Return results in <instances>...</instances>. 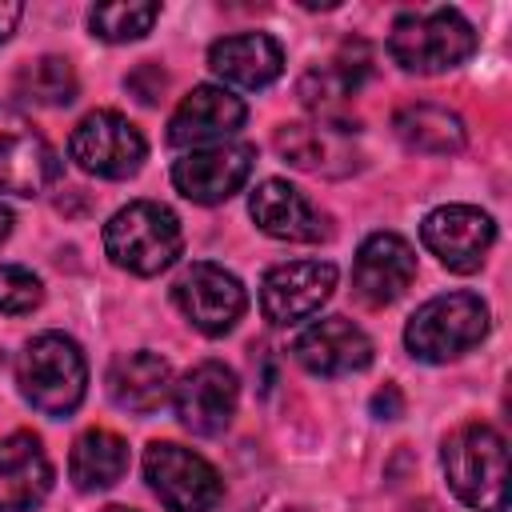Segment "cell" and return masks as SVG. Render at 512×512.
Instances as JSON below:
<instances>
[{
  "mask_svg": "<svg viewBox=\"0 0 512 512\" xmlns=\"http://www.w3.org/2000/svg\"><path fill=\"white\" fill-rule=\"evenodd\" d=\"M484 336H488V304L476 292L432 296L412 312V320L404 328L408 352L424 364L456 360L460 352L476 348Z\"/></svg>",
  "mask_w": 512,
  "mask_h": 512,
  "instance_id": "5b68a950",
  "label": "cell"
},
{
  "mask_svg": "<svg viewBox=\"0 0 512 512\" xmlns=\"http://www.w3.org/2000/svg\"><path fill=\"white\" fill-rule=\"evenodd\" d=\"M128 472V444L108 428H88L68 456V476L80 492L112 488Z\"/></svg>",
  "mask_w": 512,
  "mask_h": 512,
  "instance_id": "603a6c76",
  "label": "cell"
},
{
  "mask_svg": "<svg viewBox=\"0 0 512 512\" xmlns=\"http://www.w3.org/2000/svg\"><path fill=\"white\" fill-rule=\"evenodd\" d=\"M172 300H176V308L184 312V320H188L196 332H204V336H224V332H232L236 320H240L244 308H248L244 284H240L228 268L208 264V260L188 264V268L176 276Z\"/></svg>",
  "mask_w": 512,
  "mask_h": 512,
  "instance_id": "ba28073f",
  "label": "cell"
},
{
  "mask_svg": "<svg viewBox=\"0 0 512 512\" xmlns=\"http://www.w3.org/2000/svg\"><path fill=\"white\" fill-rule=\"evenodd\" d=\"M208 68L236 88H268L280 72H284V48L264 36V32H240V36H224L208 48Z\"/></svg>",
  "mask_w": 512,
  "mask_h": 512,
  "instance_id": "d6986e66",
  "label": "cell"
},
{
  "mask_svg": "<svg viewBox=\"0 0 512 512\" xmlns=\"http://www.w3.org/2000/svg\"><path fill=\"white\" fill-rule=\"evenodd\" d=\"M256 152L248 144H208L192 148L172 164V184L192 204H224L252 172Z\"/></svg>",
  "mask_w": 512,
  "mask_h": 512,
  "instance_id": "4fadbf2b",
  "label": "cell"
},
{
  "mask_svg": "<svg viewBox=\"0 0 512 512\" xmlns=\"http://www.w3.org/2000/svg\"><path fill=\"white\" fill-rule=\"evenodd\" d=\"M100 512H136V508H124V504H108V508H100Z\"/></svg>",
  "mask_w": 512,
  "mask_h": 512,
  "instance_id": "4dcf8cb0",
  "label": "cell"
},
{
  "mask_svg": "<svg viewBox=\"0 0 512 512\" xmlns=\"http://www.w3.org/2000/svg\"><path fill=\"white\" fill-rule=\"evenodd\" d=\"M60 156L44 140V132L16 108L0 104V192L40 196L60 180Z\"/></svg>",
  "mask_w": 512,
  "mask_h": 512,
  "instance_id": "9c48e42d",
  "label": "cell"
},
{
  "mask_svg": "<svg viewBox=\"0 0 512 512\" xmlns=\"http://www.w3.org/2000/svg\"><path fill=\"white\" fill-rule=\"evenodd\" d=\"M476 52V32L456 8H428L396 16L388 32V56L416 76H436L464 64Z\"/></svg>",
  "mask_w": 512,
  "mask_h": 512,
  "instance_id": "277c9868",
  "label": "cell"
},
{
  "mask_svg": "<svg viewBox=\"0 0 512 512\" xmlns=\"http://www.w3.org/2000/svg\"><path fill=\"white\" fill-rule=\"evenodd\" d=\"M276 152L300 172L340 176L332 160H340L344 172L356 168V152L344 148V128H332V124H284L276 132Z\"/></svg>",
  "mask_w": 512,
  "mask_h": 512,
  "instance_id": "44dd1931",
  "label": "cell"
},
{
  "mask_svg": "<svg viewBox=\"0 0 512 512\" xmlns=\"http://www.w3.org/2000/svg\"><path fill=\"white\" fill-rule=\"evenodd\" d=\"M448 488L476 512L508 508V444L492 424H460L444 440Z\"/></svg>",
  "mask_w": 512,
  "mask_h": 512,
  "instance_id": "6da1fadb",
  "label": "cell"
},
{
  "mask_svg": "<svg viewBox=\"0 0 512 512\" xmlns=\"http://www.w3.org/2000/svg\"><path fill=\"white\" fill-rule=\"evenodd\" d=\"M416 280V252L404 236L396 232H372L352 264V288L364 304L384 308L392 300H400L408 292V284Z\"/></svg>",
  "mask_w": 512,
  "mask_h": 512,
  "instance_id": "9a60e30c",
  "label": "cell"
},
{
  "mask_svg": "<svg viewBox=\"0 0 512 512\" xmlns=\"http://www.w3.org/2000/svg\"><path fill=\"white\" fill-rule=\"evenodd\" d=\"M76 72L64 56H36L16 72V96L44 104V108H60L76 100Z\"/></svg>",
  "mask_w": 512,
  "mask_h": 512,
  "instance_id": "cb8c5ba5",
  "label": "cell"
},
{
  "mask_svg": "<svg viewBox=\"0 0 512 512\" xmlns=\"http://www.w3.org/2000/svg\"><path fill=\"white\" fill-rule=\"evenodd\" d=\"M160 4H144V0H116V4H96L88 12L92 36L108 40V44H128L148 36V28L156 24Z\"/></svg>",
  "mask_w": 512,
  "mask_h": 512,
  "instance_id": "d4e9b609",
  "label": "cell"
},
{
  "mask_svg": "<svg viewBox=\"0 0 512 512\" xmlns=\"http://www.w3.org/2000/svg\"><path fill=\"white\" fill-rule=\"evenodd\" d=\"M392 128L408 152L452 156L464 148V120L444 104H404L392 116Z\"/></svg>",
  "mask_w": 512,
  "mask_h": 512,
  "instance_id": "7402d4cb",
  "label": "cell"
},
{
  "mask_svg": "<svg viewBox=\"0 0 512 512\" xmlns=\"http://www.w3.org/2000/svg\"><path fill=\"white\" fill-rule=\"evenodd\" d=\"M52 488V464L32 432L0 440V512H32Z\"/></svg>",
  "mask_w": 512,
  "mask_h": 512,
  "instance_id": "ac0fdd59",
  "label": "cell"
},
{
  "mask_svg": "<svg viewBox=\"0 0 512 512\" xmlns=\"http://www.w3.org/2000/svg\"><path fill=\"white\" fill-rule=\"evenodd\" d=\"M8 232H12V212H8L4 204H0V244L8 240Z\"/></svg>",
  "mask_w": 512,
  "mask_h": 512,
  "instance_id": "f546056e",
  "label": "cell"
},
{
  "mask_svg": "<svg viewBox=\"0 0 512 512\" xmlns=\"http://www.w3.org/2000/svg\"><path fill=\"white\" fill-rule=\"evenodd\" d=\"M44 300L40 276H32L20 264H0V312L4 316H24Z\"/></svg>",
  "mask_w": 512,
  "mask_h": 512,
  "instance_id": "484cf974",
  "label": "cell"
},
{
  "mask_svg": "<svg viewBox=\"0 0 512 512\" xmlns=\"http://www.w3.org/2000/svg\"><path fill=\"white\" fill-rule=\"evenodd\" d=\"M108 396L116 408L148 416L172 396V368L156 352H128L108 368Z\"/></svg>",
  "mask_w": 512,
  "mask_h": 512,
  "instance_id": "ffe728a7",
  "label": "cell"
},
{
  "mask_svg": "<svg viewBox=\"0 0 512 512\" xmlns=\"http://www.w3.org/2000/svg\"><path fill=\"white\" fill-rule=\"evenodd\" d=\"M248 108L240 96H232L220 84H196L180 108L168 120V144L172 148H208V144H224L240 124H244Z\"/></svg>",
  "mask_w": 512,
  "mask_h": 512,
  "instance_id": "5bb4252c",
  "label": "cell"
},
{
  "mask_svg": "<svg viewBox=\"0 0 512 512\" xmlns=\"http://www.w3.org/2000/svg\"><path fill=\"white\" fill-rule=\"evenodd\" d=\"M248 212L256 220L260 232H268L272 240H288V244H316L328 236V220L324 212L288 180H264L252 188L248 196Z\"/></svg>",
  "mask_w": 512,
  "mask_h": 512,
  "instance_id": "2e32d148",
  "label": "cell"
},
{
  "mask_svg": "<svg viewBox=\"0 0 512 512\" xmlns=\"http://www.w3.org/2000/svg\"><path fill=\"white\" fill-rule=\"evenodd\" d=\"M20 16H24V4L20 0H0V40H8L16 32Z\"/></svg>",
  "mask_w": 512,
  "mask_h": 512,
  "instance_id": "f1b7e54d",
  "label": "cell"
},
{
  "mask_svg": "<svg viewBox=\"0 0 512 512\" xmlns=\"http://www.w3.org/2000/svg\"><path fill=\"white\" fill-rule=\"evenodd\" d=\"M296 360L312 372V376H348L372 364V340L364 328H356L344 316H328L308 324L296 344H292Z\"/></svg>",
  "mask_w": 512,
  "mask_h": 512,
  "instance_id": "e0dca14e",
  "label": "cell"
},
{
  "mask_svg": "<svg viewBox=\"0 0 512 512\" xmlns=\"http://www.w3.org/2000/svg\"><path fill=\"white\" fill-rule=\"evenodd\" d=\"M420 240L448 272H476L496 240V224L472 204H444L424 216Z\"/></svg>",
  "mask_w": 512,
  "mask_h": 512,
  "instance_id": "8fae6325",
  "label": "cell"
},
{
  "mask_svg": "<svg viewBox=\"0 0 512 512\" xmlns=\"http://www.w3.org/2000/svg\"><path fill=\"white\" fill-rule=\"evenodd\" d=\"M68 156L88 172V176H100V180H128L140 172L144 156H148V144H144V132L112 112V108H100V112H88L76 128H72V140H68Z\"/></svg>",
  "mask_w": 512,
  "mask_h": 512,
  "instance_id": "52a82bcc",
  "label": "cell"
},
{
  "mask_svg": "<svg viewBox=\"0 0 512 512\" xmlns=\"http://www.w3.org/2000/svg\"><path fill=\"white\" fill-rule=\"evenodd\" d=\"M336 288V264L328 260H292L268 268L260 284V308L272 324H300L320 312Z\"/></svg>",
  "mask_w": 512,
  "mask_h": 512,
  "instance_id": "7c38bea8",
  "label": "cell"
},
{
  "mask_svg": "<svg viewBox=\"0 0 512 512\" xmlns=\"http://www.w3.org/2000/svg\"><path fill=\"white\" fill-rule=\"evenodd\" d=\"M16 384H20V396L44 416L76 412L88 388V364L80 344L64 332L32 336L16 360Z\"/></svg>",
  "mask_w": 512,
  "mask_h": 512,
  "instance_id": "7a4b0ae2",
  "label": "cell"
},
{
  "mask_svg": "<svg viewBox=\"0 0 512 512\" xmlns=\"http://www.w3.org/2000/svg\"><path fill=\"white\" fill-rule=\"evenodd\" d=\"M144 476L168 512H212L224 496L220 472L204 456L172 440H156L144 448Z\"/></svg>",
  "mask_w": 512,
  "mask_h": 512,
  "instance_id": "8992f818",
  "label": "cell"
},
{
  "mask_svg": "<svg viewBox=\"0 0 512 512\" xmlns=\"http://www.w3.org/2000/svg\"><path fill=\"white\" fill-rule=\"evenodd\" d=\"M372 412H376V416H384V420H396V416L404 412L400 392H396L392 384H384V392H376V396H372Z\"/></svg>",
  "mask_w": 512,
  "mask_h": 512,
  "instance_id": "83f0119b",
  "label": "cell"
},
{
  "mask_svg": "<svg viewBox=\"0 0 512 512\" xmlns=\"http://www.w3.org/2000/svg\"><path fill=\"white\" fill-rule=\"evenodd\" d=\"M184 248L180 220L168 204L156 200H132L104 224V252L116 268L132 276H156L168 264H176Z\"/></svg>",
  "mask_w": 512,
  "mask_h": 512,
  "instance_id": "3957f363",
  "label": "cell"
},
{
  "mask_svg": "<svg viewBox=\"0 0 512 512\" xmlns=\"http://www.w3.org/2000/svg\"><path fill=\"white\" fill-rule=\"evenodd\" d=\"M236 400H240L236 372L220 360H204L172 384L176 416L196 436H220L236 416Z\"/></svg>",
  "mask_w": 512,
  "mask_h": 512,
  "instance_id": "30bf717a",
  "label": "cell"
},
{
  "mask_svg": "<svg viewBox=\"0 0 512 512\" xmlns=\"http://www.w3.org/2000/svg\"><path fill=\"white\" fill-rule=\"evenodd\" d=\"M128 88H132L144 104H156L160 92H164V72H160L156 64H140V68L128 76Z\"/></svg>",
  "mask_w": 512,
  "mask_h": 512,
  "instance_id": "4316f807",
  "label": "cell"
}]
</instances>
